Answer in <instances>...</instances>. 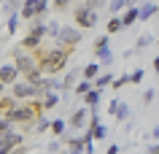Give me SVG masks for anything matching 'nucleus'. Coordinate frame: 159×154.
<instances>
[{
    "label": "nucleus",
    "mask_w": 159,
    "mask_h": 154,
    "mask_svg": "<svg viewBox=\"0 0 159 154\" xmlns=\"http://www.w3.org/2000/svg\"><path fill=\"white\" fill-rule=\"evenodd\" d=\"M46 130H49V122L43 116H35V133H46Z\"/></svg>",
    "instance_id": "nucleus-23"
},
{
    "label": "nucleus",
    "mask_w": 159,
    "mask_h": 154,
    "mask_svg": "<svg viewBox=\"0 0 159 154\" xmlns=\"http://www.w3.org/2000/svg\"><path fill=\"white\" fill-rule=\"evenodd\" d=\"M157 43H159V41H157Z\"/></svg>",
    "instance_id": "nucleus-37"
},
{
    "label": "nucleus",
    "mask_w": 159,
    "mask_h": 154,
    "mask_svg": "<svg viewBox=\"0 0 159 154\" xmlns=\"http://www.w3.org/2000/svg\"><path fill=\"white\" fill-rule=\"evenodd\" d=\"M121 27H124V25H121V19H111V22H108V33H119Z\"/></svg>",
    "instance_id": "nucleus-25"
},
{
    "label": "nucleus",
    "mask_w": 159,
    "mask_h": 154,
    "mask_svg": "<svg viewBox=\"0 0 159 154\" xmlns=\"http://www.w3.org/2000/svg\"><path fill=\"white\" fill-rule=\"evenodd\" d=\"M65 127H67V124H65L62 119H54V122L49 124V130L54 133V135H62V133H65Z\"/></svg>",
    "instance_id": "nucleus-17"
},
{
    "label": "nucleus",
    "mask_w": 159,
    "mask_h": 154,
    "mask_svg": "<svg viewBox=\"0 0 159 154\" xmlns=\"http://www.w3.org/2000/svg\"><path fill=\"white\" fill-rule=\"evenodd\" d=\"M75 76H78V73H75V70H70V73H67V78H65V84H62V86H70V84L75 81Z\"/></svg>",
    "instance_id": "nucleus-30"
},
{
    "label": "nucleus",
    "mask_w": 159,
    "mask_h": 154,
    "mask_svg": "<svg viewBox=\"0 0 159 154\" xmlns=\"http://www.w3.org/2000/svg\"><path fill=\"white\" fill-rule=\"evenodd\" d=\"M154 11H157V6H151V3H146L143 8H138V19H148L151 14H154Z\"/></svg>",
    "instance_id": "nucleus-18"
},
{
    "label": "nucleus",
    "mask_w": 159,
    "mask_h": 154,
    "mask_svg": "<svg viewBox=\"0 0 159 154\" xmlns=\"http://www.w3.org/2000/svg\"><path fill=\"white\" fill-rule=\"evenodd\" d=\"M14 65L19 68V73H25L27 81H35L41 76V68L35 62V54H30V49H16L14 51Z\"/></svg>",
    "instance_id": "nucleus-2"
},
{
    "label": "nucleus",
    "mask_w": 159,
    "mask_h": 154,
    "mask_svg": "<svg viewBox=\"0 0 159 154\" xmlns=\"http://www.w3.org/2000/svg\"><path fill=\"white\" fill-rule=\"evenodd\" d=\"M57 38H59V43H62L67 51H73L75 46H78V41H81V27H59Z\"/></svg>",
    "instance_id": "nucleus-5"
},
{
    "label": "nucleus",
    "mask_w": 159,
    "mask_h": 154,
    "mask_svg": "<svg viewBox=\"0 0 159 154\" xmlns=\"http://www.w3.org/2000/svg\"><path fill=\"white\" fill-rule=\"evenodd\" d=\"M97 73H100V65H97V62H89V65L84 68V78H89V81H92Z\"/></svg>",
    "instance_id": "nucleus-16"
},
{
    "label": "nucleus",
    "mask_w": 159,
    "mask_h": 154,
    "mask_svg": "<svg viewBox=\"0 0 159 154\" xmlns=\"http://www.w3.org/2000/svg\"><path fill=\"white\" fill-rule=\"evenodd\" d=\"M3 89H6V84H3V81H0V95H3Z\"/></svg>",
    "instance_id": "nucleus-35"
},
{
    "label": "nucleus",
    "mask_w": 159,
    "mask_h": 154,
    "mask_svg": "<svg viewBox=\"0 0 159 154\" xmlns=\"http://www.w3.org/2000/svg\"><path fill=\"white\" fill-rule=\"evenodd\" d=\"M46 6H49V0H25V6H22V19H38L46 14Z\"/></svg>",
    "instance_id": "nucleus-6"
},
{
    "label": "nucleus",
    "mask_w": 159,
    "mask_h": 154,
    "mask_svg": "<svg viewBox=\"0 0 159 154\" xmlns=\"http://www.w3.org/2000/svg\"><path fill=\"white\" fill-rule=\"evenodd\" d=\"M97 57L102 60V65H111V62H113V57H111V51H108V49H105V51H100Z\"/></svg>",
    "instance_id": "nucleus-27"
},
{
    "label": "nucleus",
    "mask_w": 159,
    "mask_h": 154,
    "mask_svg": "<svg viewBox=\"0 0 159 154\" xmlns=\"http://www.w3.org/2000/svg\"><path fill=\"white\" fill-rule=\"evenodd\" d=\"M127 6H129V0H111V6H108V8L113 11V14H119V11L127 8Z\"/></svg>",
    "instance_id": "nucleus-19"
},
{
    "label": "nucleus",
    "mask_w": 159,
    "mask_h": 154,
    "mask_svg": "<svg viewBox=\"0 0 159 154\" xmlns=\"http://www.w3.org/2000/svg\"><path fill=\"white\" fill-rule=\"evenodd\" d=\"M67 6H70V0H54V8L57 11H65Z\"/></svg>",
    "instance_id": "nucleus-29"
},
{
    "label": "nucleus",
    "mask_w": 159,
    "mask_h": 154,
    "mask_svg": "<svg viewBox=\"0 0 159 154\" xmlns=\"http://www.w3.org/2000/svg\"><path fill=\"white\" fill-rule=\"evenodd\" d=\"M135 22H138V8H127L124 16H121V25L129 27V25H135Z\"/></svg>",
    "instance_id": "nucleus-15"
},
{
    "label": "nucleus",
    "mask_w": 159,
    "mask_h": 154,
    "mask_svg": "<svg viewBox=\"0 0 159 154\" xmlns=\"http://www.w3.org/2000/svg\"><path fill=\"white\" fill-rule=\"evenodd\" d=\"M89 89H92V81H89V78H84V81H81V84L75 86V95H78V97H81V95H86V92H89Z\"/></svg>",
    "instance_id": "nucleus-21"
},
{
    "label": "nucleus",
    "mask_w": 159,
    "mask_h": 154,
    "mask_svg": "<svg viewBox=\"0 0 159 154\" xmlns=\"http://www.w3.org/2000/svg\"><path fill=\"white\" fill-rule=\"evenodd\" d=\"M92 138H97V141H102V138H105V127L100 124V119H97V116H92Z\"/></svg>",
    "instance_id": "nucleus-14"
},
{
    "label": "nucleus",
    "mask_w": 159,
    "mask_h": 154,
    "mask_svg": "<svg viewBox=\"0 0 159 154\" xmlns=\"http://www.w3.org/2000/svg\"><path fill=\"white\" fill-rule=\"evenodd\" d=\"M108 49V35H102V38H97L94 41V54H100V51Z\"/></svg>",
    "instance_id": "nucleus-20"
},
{
    "label": "nucleus",
    "mask_w": 159,
    "mask_h": 154,
    "mask_svg": "<svg viewBox=\"0 0 159 154\" xmlns=\"http://www.w3.org/2000/svg\"><path fill=\"white\" fill-rule=\"evenodd\" d=\"M57 103H59V95H57V89H49V92H43V100H41L43 111H51V108H54Z\"/></svg>",
    "instance_id": "nucleus-10"
},
{
    "label": "nucleus",
    "mask_w": 159,
    "mask_h": 154,
    "mask_svg": "<svg viewBox=\"0 0 159 154\" xmlns=\"http://www.w3.org/2000/svg\"><path fill=\"white\" fill-rule=\"evenodd\" d=\"M11 95L16 97V100H33L35 97V86H33V81H14L11 84Z\"/></svg>",
    "instance_id": "nucleus-7"
},
{
    "label": "nucleus",
    "mask_w": 159,
    "mask_h": 154,
    "mask_svg": "<svg viewBox=\"0 0 159 154\" xmlns=\"http://www.w3.org/2000/svg\"><path fill=\"white\" fill-rule=\"evenodd\" d=\"M154 70H159V57H157V60H154Z\"/></svg>",
    "instance_id": "nucleus-34"
},
{
    "label": "nucleus",
    "mask_w": 159,
    "mask_h": 154,
    "mask_svg": "<svg viewBox=\"0 0 159 154\" xmlns=\"http://www.w3.org/2000/svg\"><path fill=\"white\" fill-rule=\"evenodd\" d=\"M129 3H138V0H129Z\"/></svg>",
    "instance_id": "nucleus-36"
},
{
    "label": "nucleus",
    "mask_w": 159,
    "mask_h": 154,
    "mask_svg": "<svg viewBox=\"0 0 159 154\" xmlns=\"http://www.w3.org/2000/svg\"><path fill=\"white\" fill-rule=\"evenodd\" d=\"M111 81H113V76H111V73H102V76H94V78H92V86H97V89H105Z\"/></svg>",
    "instance_id": "nucleus-13"
},
{
    "label": "nucleus",
    "mask_w": 159,
    "mask_h": 154,
    "mask_svg": "<svg viewBox=\"0 0 159 154\" xmlns=\"http://www.w3.org/2000/svg\"><path fill=\"white\" fill-rule=\"evenodd\" d=\"M100 95H102V89H97V86H92V89H89L86 95H81V97H84V103L89 105V108H94V105L100 103Z\"/></svg>",
    "instance_id": "nucleus-11"
},
{
    "label": "nucleus",
    "mask_w": 159,
    "mask_h": 154,
    "mask_svg": "<svg viewBox=\"0 0 159 154\" xmlns=\"http://www.w3.org/2000/svg\"><path fill=\"white\" fill-rule=\"evenodd\" d=\"M67 152H84V138H81V141H78V138H75V141H67Z\"/></svg>",
    "instance_id": "nucleus-22"
},
{
    "label": "nucleus",
    "mask_w": 159,
    "mask_h": 154,
    "mask_svg": "<svg viewBox=\"0 0 159 154\" xmlns=\"http://www.w3.org/2000/svg\"><path fill=\"white\" fill-rule=\"evenodd\" d=\"M67 57H70V51H67L65 46H59V49H46V51L38 46L35 62H38L41 73H46V76H54V73H59V70H65Z\"/></svg>",
    "instance_id": "nucleus-1"
},
{
    "label": "nucleus",
    "mask_w": 159,
    "mask_h": 154,
    "mask_svg": "<svg viewBox=\"0 0 159 154\" xmlns=\"http://www.w3.org/2000/svg\"><path fill=\"white\" fill-rule=\"evenodd\" d=\"M84 122H86V108H78L70 116V127H84Z\"/></svg>",
    "instance_id": "nucleus-12"
},
{
    "label": "nucleus",
    "mask_w": 159,
    "mask_h": 154,
    "mask_svg": "<svg viewBox=\"0 0 159 154\" xmlns=\"http://www.w3.org/2000/svg\"><path fill=\"white\" fill-rule=\"evenodd\" d=\"M148 43H154V38H151V35H140V38H138V49H146Z\"/></svg>",
    "instance_id": "nucleus-26"
},
{
    "label": "nucleus",
    "mask_w": 159,
    "mask_h": 154,
    "mask_svg": "<svg viewBox=\"0 0 159 154\" xmlns=\"http://www.w3.org/2000/svg\"><path fill=\"white\" fill-rule=\"evenodd\" d=\"M0 141L8 146V152H11L14 146H19V143H22V133H16L14 127H6L3 133H0Z\"/></svg>",
    "instance_id": "nucleus-9"
},
{
    "label": "nucleus",
    "mask_w": 159,
    "mask_h": 154,
    "mask_svg": "<svg viewBox=\"0 0 159 154\" xmlns=\"http://www.w3.org/2000/svg\"><path fill=\"white\" fill-rule=\"evenodd\" d=\"M16 27H19V19H16V14H11V19H8V33H16Z\"/></svg>",
    "instance_id": "nucleus-28"
},
{
    "label": "nucleus",
    "mask_w": 159,
    "mask_h": 154,
    "mask_svg": "<svg viewBox=\"0 0 159 154\" xmlns=\"http://www.w3.org/2000/svg\"><path fill=\"white\" fill-rule=\"evenodd\" d=\"M43 35H46L43 16H38V19H35V25H33V30L25 35V41H22V49H38V46L43 43Z\"/></svg>",
    "instance_id": "nucleus-4"
},
{
    "label": "nucleus",
    "mask_w": 159,
    "mask_h": 154,
    "mask_svg": "<svg viewBox=\"0 0 159 154\" xmlns=\"http://www.w3.org/2000/svg\"><path fill=\"white\" fill-rule=\"evenodd\" d=\"M6 127H11V122L6 119V116H3V119H0V133H3V130H6Z\"/></svg>",
    "instance_id": "nucleus-32"
},
{
    "label": "nucleus",
    "mask_w": 159,
    "mask_h": 154,
    "mask_svg": "<svg viewBox=\"0 0 159 154\" xmlns=\"http://www.w3.org/2000/svg\"><path fill=\"white\" fill-rule=\"evenodd\" d=\"M0 154H8V146L3 143V141H0Z\"/></svg>",
    "instance_id": "nucleus-33"
},
{
    "label": "nucleus",
    "mask_w": 159,
    "mask_h": 154,
    "mask_svg": "<svg viewBox=\"0 0 159 154\" xmlns=\"http://www.w3.org/2000/svg\"><path fill=\"white\" fill-rule=\"evenodd\" d=\"M97 19H100L97 8H92V6H86V3L75 8V27H81V30H92V27L97 25Z\"/></svg>",
    "instance_id": "nucleus-3"
},
{
    "label": "nucleus",
    "mask_w": 159,
    "mask_h": 154,
    "mask_svg": "<svg viewBox=\"0 0 159 154\" xmlns=\"http://www.w3.org/2000/svg\"><path fill=\"white\" fill-rule=\"evenodd\" d=\"M124 84H129V76H124V73H121L119 78H113V81H111V86H113V89H121Z\"/></svg>",
    "instance_id": "nucleus-24"
},
{
    "label": "nucleus",
    "mask_w": 159,
    "mask_h": 154,
    "mask_svg": "<svg viewBox=\"0 0 159 154\" xmlns=\"http://www.w3.org/2000/svg\"><path fill=\"white\" fill-rule=\"evenodd\" d=\"M19 76H22V73H19V68L14 65V62H8V65H3V68H0V81H3L6 86H11Z\"/></svg>",
    "instance_id": "nucleus-8"
},
{
    "label": "nucleus",
    "mask_w": 159,
    "mask_h": 154,
    "mask_svg": "<svg viewBox=\"0 0 159 154\" xmlns=\"http://www.w3.org/2000/svg\"><path fill=\"white\" fill-rule=\"evenodd\" d=\"M140 78H143V70H135V73H129V81H135V84H138Z\"/></svg>",
    "instance_id": "nucleus-31"
}]
</instances>
